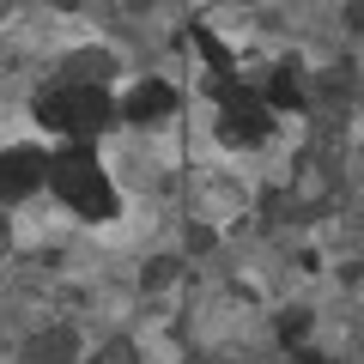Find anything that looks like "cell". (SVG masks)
<instances>
[{
    "label": "cell",
    "instance_id": "obj_1",
    "mask_svg": "<svg viewBox=\"0 0 364 364\" xmlns=\"http://www.w3.org/2000/svg\"><path fill=\"white\" fill-rule=\"evenodd\" d=\"M49 176H55V195H61L79 219H109V213H116L109 176H104V164H97V152H91L85 140L67 146V152L49 164Z\"/></svg>",
    "mask_w": 364,
    "mask_h": 364
},
{
    "label": "cell",
    "instance_id": "obj_2",
    "mask_svg": "<svg viewBox=\"0 0 364 364\" xmlns=\"http://www.w3.org/2000/svg\"><path fill=\"white\" fill-rule=\"evenodd\" d=\"M43 128L55 134H73V140H91V134L104 128L116 109H109V97L97 85H73V91H43V104H37Z\"/></svg>",
    "mask_w": 364,
    "mask_h": 364
},
{
    "label": "cell",
    "instance_id": "obj_3",
    "mask_svg": "<svg viewBox=\"0 0 364 364\" xmlns=\"http://www.w3.org/2000/svg\"><path fill=\"white\" fill-rule=\"evenodd\" d=\"M49 176V158L37 146H13V152H0V200H25L43 188Z\"/></svg>",
    "mask_w": 364,
    "mask_h": 364
},
{
    "label": "cell",
    "instance_id": "obj_4",
    "mask_svg": "<svg viewBox=\"0 0 364 364\" xmlns=\"http://www.w3.org/2000/svg\"><path fill=\"white\" fill-rule=\"evenodd\" d=\"M170 104H176V97H170V85H164V79H140V85H134L128 97H122V116H128V122H158Z\"/></svg>",
    "mask_w": 364,
    "mask_h": 364
},
{
    "label": "cell",
    "instance_id": "obj_5",
    "mask_svg": "<svg viewBox=\"0 0 364 364\" xmlns=\"http://www.w3.org/2000/svg\"><path fill=\"white\" fill-rule=\"evenodd\" d=\"M267 97H273V104H279V109H298V104H304V97H298V79H291V73H273Z\"/></svg>",
    "mask_w": 364,
    "mask_h": 364
},
{
    "label": "cell",
    "instance_id": "obj_6",
    "mask_svg": "<svg viewBox=\"0 0 364 364\" xmlns=\"http://www.w3.org/2000/svg\"><path fill=\"white\" fill-rule=\"evenodd\" d=\"M61 6H73V0H61Z\"/></svg>",
    "mask_w": 364,
    "mask_h": 364
},
{
    "label": "cell",
    "instance_id": "obj_7",
    "mask_svg": "<svg viewBox=\"0 0 364 364\" xmlns=\"http://www.w3.org/2000/svg\"><path fill=\"white\" fill-rule=\"evenodd\" d=\"M304 364H316V358H304Z\"/></svg>",
    "mask_w": 364,
    "mask_h": 364
}]
</instances>
